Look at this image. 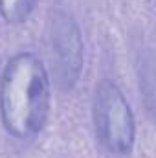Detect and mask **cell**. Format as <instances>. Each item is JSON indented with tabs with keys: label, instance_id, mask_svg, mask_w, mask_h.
I'll return each mask as SVG.
<instances>
[{
	"label": "cell",
	"instance_id": "cell-1",
	"mask_svg": "<svg viewBox=\"0 0 156 158\" xmlns=\"http://www.w3.org/2000/svg\"><path fill=\"white\" fill-rule=\"evenodd\" d=\"M51 109V79L33 52L15 53L0 79V116L4 129L17 140L42 132Z\"/></svg>",
	"mask_w": 156,
	"mask_h": 158
},
{
	"label": "cell",
	"instance_id": "cell-2",
	"mask_svg": "<svg viewBox=\"0 0 156 158\" xmlns=\"http://www.w3.org/2000/svg\"><path fill=\"white\" fill-rule=\"evenodd\" d=\"M92 123L101 147L112 156H129L136 142V118L114 81L103 79L92 96Z\"/></svg>",
	"mask_w": 156,
	"mask_h": 158
},
{
	"label": "cell",
	"instance_id": "cell-3",
	"mask_svg": "<svg viewBox=\"0 0 156 158\" xmlns=\"http://www.w3.org/2000/svg\"><path fill=\"white\" fill-rule=\"evenodd\" d=\"M48 48L53 81L61 90L77 85L84 63V40L76 19L61 9L50 13L48 19Z\"/></svg>",
	"mask_w": 156,
	"mask_h": 158
},
{
	"label": "cell",
	"instance_id": "cell-4",
	"mask_svg": "<svg viewBox=\"0 0 156 158\" xmlns=\"http://www.w3.org/2000/svg\"><path fill=\"white\" fill-rule=\"evenodd\" d=\"M39 0H0V17L7 24H22L30 19Z\"/></svg>",
	"mask_w": 156,
	"mask_h": 158
}]
</instances>
